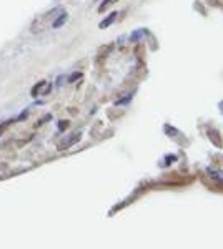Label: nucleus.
Wrapping results in <instances>:
<instances>
[{
    "label": "nucleus",
    "instance_id": "obj_6",
    "mask_svg": "<svg viewBox=\"0 0 223 249\" xmlns=\"http://www.w3.org/2000/svg\"><path fill=\"white\" fill-rule=\"evenodd\" d=\"M212 173L213 178H218V179H223V173L222 171H210Z\"/></svg>",
    "mask_w": 223,
    "mask_h": 249
},
{
    "label": "nucleus",
    "instance_id": "obj_3",
    "mask_svg": "<svg viewBox=\"0 0 223 249\" xmlns=\"http://www.w3.org/2000/svg\"><path fill=\"white\" fill-rule=\"evenodd\" d=\"M67 18H68V15L65 14V12H60V15H57L55 20L52 22V29H60V27L67 22Z\"/></svg>",
    "mask_w": 223,
    "mask_h": 249
},
{
    "label": "nucleus",
    "instance_id": "obj_2",
    "mask_svg": "<svg viewBox=\"0 0 223 249\" xmlns=\"http://www.w3.org/2000/svg\"><path fill=\"white\" fill-rule=\"evenodd\" d=\"M79 140H80V131H75V133H72V136H68V138H65L59 144V150H67V148H70L72 144H75Z\"/></svg>",
    "mask_w": 223,
    "mask_h": 249
},
{
    "label": "nucleus",
    "instance_id": "obj_9",
    "mask_svg": "<svg viewBox=\"0 0 223 249\" xmlns=\"http://www.w3.org/2000/svg\"><path fill=\"white\" fill-rule=\"evenodd\" d=\"M65 126H67V123H65V122H62V123L59 124V128H60V130H63V128H65Z\"/></svg>",
    "mask_w": 223,
    "mask_h": 249
},
{
    "label": "nucleus",
    "instance_id": "obj_4",
    "mask_svg": "<svg viewBox=\"0 0 223 249\" xmlns=\"http://www.w3.org/2000/svg\"><path fill=\"white\" fill-rule=\"evenodd\" d=\"M117 15H119V14H117V12H113V14L108 15L105 20H102V22H100V29H107L108 25H112V23L117 20Z\"/></svg>",
    "mask_w": 223,
    "mask_h": 249
},
{
    "label": "nucleus",
    "instance_id": "obj_7",
    "mask_svg": "<svg viewBox=\"0 0 223 249\" xmlns=\"http://www.w3.org/2000/svg\"><path fill=\"white\" fill-rule=\"evenodd\" d=\"M12 122H14V120H9V122H7V123L0 124V133H2V131H3V130H5V128H7V126H9V124H10Z\"/></svg>",
    "mask_w": 223,
    "mask_h": 249
},
{
    "label": "nucleus",
    "instance_id": "obj_1",
    "mask_svg": "<svg viewBox=\"0 0 223 249\" xmlns=\"http://www.w3.org/2000/svg\"><path fill=\"white\" fill-rule=\"evenodd\" d=\"M50 88H52V85L48 82H40L32 88V96L37 98V96H40V95H47L48 91H50Z\"/></svg>",
    "mask_w": 223,
    "mask_h": 249
},
{
    "label": "nucleus",
    "instance_id": "obj_8",
    "mask_svg": "<svg viewBox=\"0 0 223 249\" xmlns=\"http://www.w3.org/2000/svg\"><path fill=\"white\" fill-rule=\"evenodd\" d=\"M80 77H82V75H80V73H74V75H72L70 78H68V82L72 83V82H75V80H77V78H80Z\"/></svg>",
    "mask_w": 223,
    "mask_h": 249
},
{
    "label": "nucleus",
    "instance_id": "obj_5",
    "mask_svg": "<svg viewBox=\"0 0 223 249\" xmlns=\"http://www.w3.org/2000/svg\"><path fill=\"white\" fill-rule=\"evenodd\" d=\"M115 2H117V0H103V3L99 7V10H100V12H103L105 9H107V7H110L112 3H115Z\"/></svg>",
    "mask_w": 223,
    "mask_h": 249
}]
</instances>
